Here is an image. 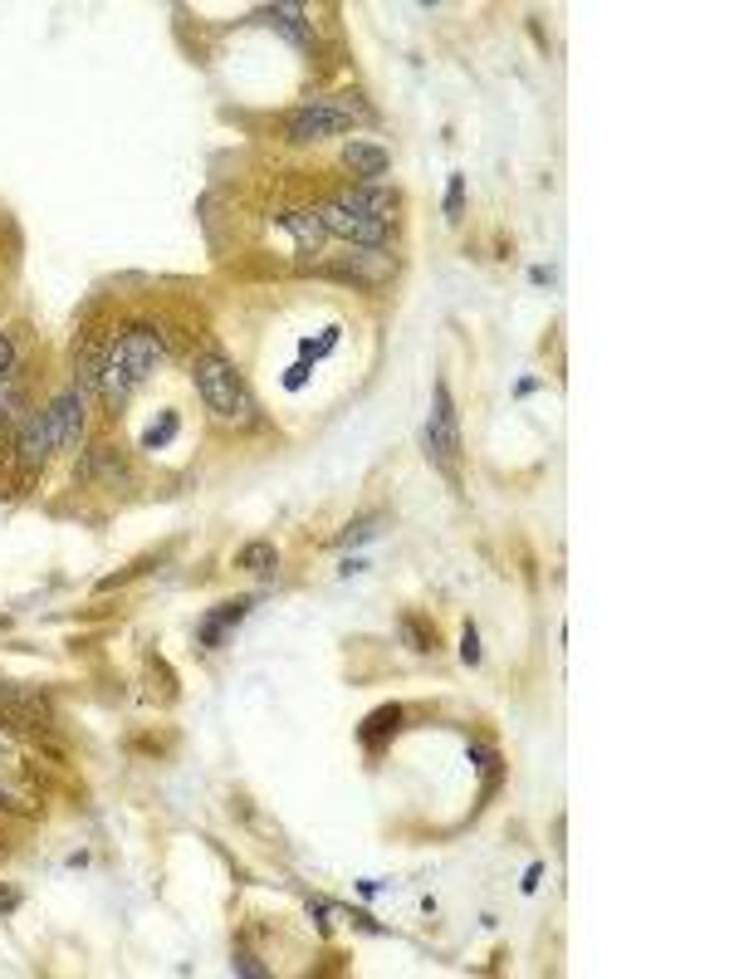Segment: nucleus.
I'll return each mask as SVG.
<instances>
[{
  "label": "nucleus",
  "instance_id": "17",
  "mask_svg": "<svg viewBox=\"0 0 734 979\" xmlns=\"http://www.w3.org/2000/svg\"><path fill=\"white\" fill-rule=\"evenodd\" d=\"M397 720H402V710H397V705H382V710L363 725V744H367V750H377V740H382L387 730H397Z\"/></svg>",
  "mask_w": 734,
  "mask_h": 979
},
{
  "label": "nucleus",
  "instance_id": "23",
  "mask_svg": "<svg viewBox=\"0 0 734 979\" xmlns=\"http://www.w3.org/2000/svg\"><path fill=\"white\" fill-rule=\"evenodd\" d=\"M460 206H466V177H450V192H446V210H450V216H460Z\"/></svg>",
  "mask_w": 734,
  "mask_h": 979
},
{
  "label": "nucleus",
  "instance_id": "14",
  "mask_svg": "<svg viewBox=\"0 0 734 979\" xmlns=\"http://www.w3.org/2000/svg\"><path fill=\"white\" fill-rule=\"evenodd\" d=\"M260 20L279 25V30H285V35L294 39V45H313V30H309V20H303V10H299V5H269V10H260Z\"/></svg>",
  "mask_w": 734,
  "mask_h": 979
},
{
  "label": "nucleus",
  "instance_id": "22",
  "mask_svg": "<svg viewBox=\"0 0 734 979\" xmlns=\"http://www.w3.org/2000/svg\"><path fill=\"white\" fill-rule=\"evenodd\" d=\"M230 965H236L240 975H250V979H265V965H260L250 950H236V960H230Z\"/></svg>",
  "mask_w": 734,
  "mask_h": 979
},
{
  "label": "nucleus",
  "instance_id": "21",
  "mask_svg": "<svg viewBox=\"0 0 734 979\" xmlns=\"http://www.w3.org/2000/svg\"><path fill=\"white\" fill-rule=\"evenodd\" d=\"M460 661H466V667H480V637H475V627H466V637H460Z\"/></svg>",
  "mask_w": 734,
  "mask_h": 979
},
{
  "label": "nucleus",
  "instance_id": "13",
  "mask_svg": "<svg viewBox=\"0 0 734 979\" xmlns=\"http://www.w3.org/2000/svg\"><path fill=\"white\" fill-rule=\"evenodd\" d=\"M279 226H285L289 236L299 240V255H319V246L329 240V230H323L319 210H289V216H279Z\"/></svg>",
  "mask_w": 734,
  "mask_h": 979
},
{
  "label": "nucleus",
  "instance_id": "11",
  "mask_svg": "<svg viewBox=\"0 0 734 979\" xmlns=\"http://www.w3.org/2000/svg\"><path fill=\"white\" fill-rule=\"evenodd\" d=\"M343 162L353 167V177H363V182H377V177H387V167H392V157H387V147L353 138L348 147H343Z\"/></svg>",
  "mask_w": 734,
  "mask_h": 979
},
{
  "label": "nucleus",
  "instance_id": "12",
  "mask_svg": "<svg viewBox=\"0 0 734 979\" xmlns=\"http://www.w3.org/2000/svg\"><path fill=\"white\" fill-rule=\"evenodd\" d=\"M348 196H353V202H358L372 220H382V226H392V220H397V206H402V196H397L392 186H382V182H363V186H353Z\"/></svg>",
  "mask_w": 734,
  "mask_h": 979
},
{
  "label": "nucleus",
  "instance_id": "9",
  "mask_svg": "<svg viewBox=\"0 0 734 979\" xmlns=\"http://www.w3.org/2000/svg\"><path fill=\"white\" fill-rule=\"evenodd\" d=\"M15 451H20V466H25V470H39L49 460V451H55V436H49L45 412H35V417L25 421V431H20Z\"/></svg>",
  "mask_w": 734,
  "mask_h": 979
},
{
  "label": "nucleus",
  "instance_id": "18",
  "mask_svg": "<svg viewBox=\"0 0 734 979\" xmlns=\"http://www.w3.org/2000/svg\"><path fill=\"white\" fill-rule=\"evenodd\" d=\"M402 641L412 651H436V627H426L422 617H402Z\"/></svg>",
  "mask_w": 734,
  "mask_h": 979
},
{
  "label": "nucleus",
  "instance_id": "19",
  "mask_svg": "<svg viewBox=\"0 0 734 979\" xmlns=\"http://www.w3.org/2000/svg\"><path fill=\"white\" fill-rule=\"evenodd\" d=\"M377 524H382V514H363L358 524H348V530L339 534V544H363V539H372Z\"/></svg>",
  "mask_w": 734,
  "mask_h": 979
},
{
  "label": "nucleus",
  "instance_id": "6",
  "mask_svg": "<svg viewBox=\"0 0 734 979\" xmlns=\"http://www.w3.org/2000/svg\"><path fill=\"white\" fill-rule=\"evenodd\" d=\"M426 451H432L440 466H456V456H460L456 402H450V387L446 383H436V397H432V417H426Z\"/></svg>",
  "mask_w": 734,
  "mask_h": 979
},
{
  "label": "nucleus",
  "instance_id": "7",
  "mask_svg": "<svg viewBox=\"0 0 734 979\" xmlns=\"http://www.w3.org/2000/svg\"><path fill=\"white\" fill-rule=\"evenodd\" d=\"M45 421H49V436H55V451L79 446V436H83V392L55 397V402H49V412H45Z\"/></svg>",
  "mask_w": 734,
  "mask_h": 979
},
{
  "label": "nucleus",
  "instance_id": "10",
  "mask_svg": "<svg viewBox=\"0 0 734 979\" xmlns=\"http://www.w3.org/2000/svg\"><path fill=\"white\" fill-rule=\"evenodd\" d=\"M79 480H103V486H128V460L113 446H93L79 460Z\"/></svg>",
  "mask_w": 734,
  "mask_h": 979
},
{
  "label": "nucleus",
  "instance_id": "1",
  "mask_svg": "<svg viewBox=\"0 0 734 979\" xmlns=\"http://www.w3.org/2000/svg\"><path fill=\"white\" fill-rule=\"evenodd\" d=\"M167 363V339L147 323H133V329L118 333V343L103 357V373H99V392L108 407H123L133 392Z\"/></svg>",
  "mask_w": 734,
  "mask_h": 979
},
{
  "label": "nucleus",
  "instance_id": "25",
  "mask_svg": "<svg viewBox=\"0 0 734 979\" xmlns=\"http://www.w3.org/2000/svg\"><path fill=\"white\" fill-rule=\"evenodd\" d=\"M15 907H20V891L0 887V911H5V915H10V911H15Z\"/></svg>",
  "mask_w": 734,
  "mask_h": 979
},
{
  "label": "nucleus",
  "instance_id": "20",
  "mask_svg": "<svg viewBox=\"0 0 734 979\" xmlns=\"http://www.w3.org/2000/svg\"><path fill=\"white\" fill-rule=\"evenodd\" d=\"M172 431H176V417H162V426H152V431H147V436H142V446H147V451H157V446H162V441H172Z\"/></svg>",
  "mask_w": 734,
  "mask_h": 979
},
{
  "label": "nucleus",
  "instance_id": "8",
  "mask_svg": "<svg viewBox=\"0 0 734 979\" xmlns=\"http://www.w3.org/2000/svg\"><path fill=\"white\" fill-rule=\"evenodd\" d=\"M0 705H5V710L15 715L20 725H39V730H45V725L55 720V710H49V701L39 696V691L10 686V681H0Z\"/></svg>",
  "mask_w": 734,
  "mask_h": 979
},
{
  "label": "nucleus",
  "instance_id": "24",
  "mask_svg": "<svg viewBox=\"0 0 734 979\" xmlns=\"http://www.w3.org/2000/svg\"><path fill=\"white\" fill-rule=\"evenodd\" d=\"M10 367H15V343L10 333H0V377H10Z\"/></svg>",
  "mask_w": 734,
  "mask_h": 979
},
{
  "label": "nucleus",
  "instance_id": "15",
  "mask_svg": "<svg viewBox=\"0 0 734 979\" xmlns=\"http://www.w3.org/2000/svg\"><path fill=\"white\" fill-rule=\"evenodd\" d=\"M250 607H255V603H250V597H236V603H220V613H211V617H206V623H202V647H220V631H226L230 623H240V617H245Z\"/></svg>",
  "mask_w": 734,
  "mask_h": 979
},
{
  "label": "nucleus",
  "instance_id": "26",
  "mask_svg": "<svg viewBox=\"0 0 734 979\" xmlns=\"http://www.w3.org/2000/svg\"><path fill=\"white\" fill-rule=\"evenodd\" d=\"M0 764H5V750H0Z\"/></svg>",
  "mask_w": 734,
  "mask_h": 979
},
{
  "label": "nucleus",
  "instance_id": "2",
  "mask_svg": "<svg viewBox=\"0 0 734 979\" xmlns=\"http://www.w3.org/2000/svg\"><path fill=\"white\" fill-rule=\"evenodd\" d=\"M192 377H196V392H202L206 412H211L216 421H226V426H255L260 421V407H255V397H250L245 377H240L220 353L196 357Z\"/></svg>",
  "mask_w": 734,
  "mask_h": 979
},
{
  "label": "nucleus",
  "instance_id": "5",
  "mask_svg": "<svg viewBox=\"0 0 734 979\" xmlns=\"http://www.w3.org/2000/svg\"><path fill=\"white\" fill-rule=\"evenodd\" d=\"M323 275H333V280H348V284H363V289H382V284L397 275V255H392V250H367V246H353L343 260H333V265H323Z\"/></svg>",
  "mask_w": 734,
  "mask_h": 979
},
{
  "label": "nucleus",
  "instance_id": "3",
  "mask_svg": "<svg viewBox=\"0 0 734 979\" xmlns=\"http://www.w3.org/2000/svg\"><path fill=\"white\" fill-rule=\"evenodd\" d=\"M353 123H372V109L358 93H333V99H313L299 113H289L285 133L289 143H323V138H343Z\"/></svg>",
  "mask_w": 734,
  "mask_h": 979
},
{
  "label": "nucleus",
  "instance_id": "4",
  "mask_svg": "<svg viewBox=\"0 0 734 979\" xmlns=\"http://www.w3.org/2000/svg\"><path fill=\"white\" fill-rule=\"evenodd\" d=\"M319 220H323V230L339 236V240H353V246H367V250H392V226L372 220L348 192H339L333 202H323Z\"/></svg>",
  "mask_w": 734,
  "mask_h": 979
},
{
  "label": "nucleus",
  "instance_id": "16",
  "mask_svg": "<svg viewBox=\"0 0 734 979\" xmlns=\"http://www.w3.org/2000/svg\"><path fill=\"white\" fill-rule=\"evenodd\" d=\"M236 568H245V573H275L279 549H275V544H265V539H255V544H245V549L236 554Z\"/></svg>",
  "mask_w": 734,
  "mask_h": 979
}]
</instances>
